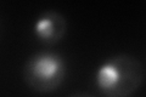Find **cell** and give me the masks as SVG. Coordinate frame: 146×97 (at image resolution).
<instances>
[{
    "instance_id": "1",
    "label": "cell",
    "mask_w": 146,
    "mask_h": 97,
    "mask_svg": "<svg viewBox=\"0 0 146 97\" xmlns=\"http://www.w3.org/2000/svg\"><path fill=\"white\" fill-rule=\"evenodd\" d=\"M145 80V67L135 56L116 55L101 63L95 73V85L105 96L128 97L138 91Z\"/></svg>"
},
{
    "instance_id": "3",
    "label": "cell",
    "mask_w": 146,
    "mask_h": 97,
    "mask_svg": "<svg viewBox=\"0 0 146 97\" xmlns=\"http://www.w3.org/2000/svg\"><path fill=\"white\" fill-rule=\"evenodd\" d=\"M68 23L66 17L56 10H46L35 20L33 33L42 43L52 45L63 39L67 33Z\"/></svg>"
},
{
    "instance_id": "2",
    "label": "cell",
    "mask_w": 146,
    "mask_h": 97,
    "mask_svg": "<svg viewBox=\"0 0 146 97\" xmlns=\"http://www.w3.org/2000/svg\"><path fill=\"white\" fill-rule=\"evenodd\" d=\"M66 62L55 52H38L31 56L23 66V80L32 90L52 92L65 80Z\"/></svg>"
}]
</instances>
